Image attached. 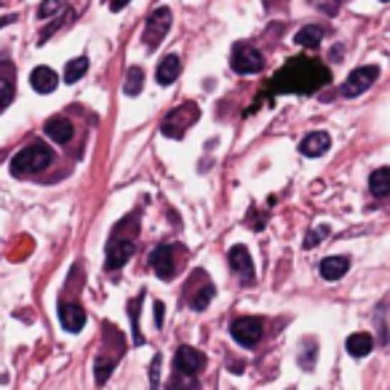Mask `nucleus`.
I'll return each instance as SVG.
<instances>
[{"label":"nucleus","mask_w":390,"mask_h":390,"mask_svg":"<svg viewBox=\"0 0 390 390\" xmlns=\"http://www.w3.org/2000/svg\"><path fill=\"white\" fill-rule=\"evenodd\" d=\"M324 83H329V70L316 59H291L286 67L276 72L270 81L273 91L278 94H310L319 91Z\"/></svg>","instance_id":"1"},{"label":"nucleus","mask_w":390,"mask_h":390,"mask_svg":"<svg viewBox=\"0 0 390 390\" xmlns=\"http://www.w3.org/2000/svg\"><path fill=\"white\" fill-rule=\"evenodd\" d=\"M54 153L49 150V144L32 142L27 147H21L19 153L11 158V174L24 176V174H38L43 169H49Z\"/></svg>","instance_id":"2"},{"label":"nucleus","mask_w":390,"mask_h":390,"mask_svg":"<svg viewBox=\"0 0 390 390\" xmlns=\"http://www.w3.org/2000/svg\"><path fill=\"white\" fill-rule=\"evenodd\" d=\"M198 115H201V110H198L193 102L179 104L176 110H171V113L164 118V124H161V131H164L169 139H182V134H185L187 129H190V126L198 121Z\"/></svg>","instance_id":"3"},{"label":"nucleus","mask_w":390,"mask_h":390,"mask_svg":"<svg viewBox=\"0 0 390 390\" xmlns=\"http://www.w3.org/2000/svg\"><path fill=\"white\" fill-rule=\"evenodd\" d=\"M169 30H171V9L161 6V9H155L153 14L147 16V24H144V46H147L150 51H155V49L164 43L166 35H169Z\"/></svg>","instance_id":"4"},{"label":"nucleus","mask_w":390,"mask_h":390,"mask_svg":"<svg viewBox=\"0 0 390 390\" xmlns=\"http://www.w3.org/2000/svg\"><path fill=\"white\" fill-rule=\"evenodd\" d=\"M230 67L238 72V75H254L265 67V56L249 46V43H236L233 46V54H230Z\"/></svg>","instance_id":"5"},{"label":"nucleus","mask_w":390,"mask_h":390,"mask_svg":"<svg viewBox=\"0 0 390 390\" xmlns=\"http://www.w3.org/2000/svg\"><path fill=\"white\" fill-rule=\"evenodd\" d=\"M380 78V67L377 64H364V67H356V70L348 75V81L342 83L339 94L345 99H353V96H361L364 91H369V86Z\"/></svg>","instance_id":"6"},{"label":"nucleus","mask_w":390,"mask_h":390,"mask_svg":"<svg viewBox=\"0 0 390 390\" xmlns=\"http://www.w3.org/2000/svg\"><path fill=\"white\" fill-rule=\"evenodd\" d=\"M262 331H265V324L257 316H244V319L233 321V326H230L233 339L238 345H244V348H254L262 339Z\"/></svg>","instance_id":"7"},{"label":"nucleus","mask_w":390,"mask_h":390,"mask_svg":"<svg viewBox=\"0 0 390 390\" xmlns=\"http://www.w3.org/2000/svg\"><path fill=\"white\" fill-rule=\"evenodd\" d=\"M206 369V356L201 350L190 348V345H182L174 356V371H179L182 377H195L198 371Z\"/></svg>","instance_id":"8"},{"label":"nucleus","mask_w":390,"mask_h":390,"mask_svg":"<svg viewBox=\"0 0 390 390\" xmlns=\"http://www.w3.org/2000/svg\"><path fill=\"white\" fill-rule=\"evenodd\" d=\"M150 267H153V273L158 278H164V281H169V278L174 276V246L171 244H161V246H155L153 251H150Z\"/></svg>","instance_id":"9"},{"label":"nucleus","mask_w":390,"mask_h":390,"mask_svg":"<svg viewBox=\"0 0 390 390\" xmlns=\"http://www.w3.org/2000/svg\"><path fill=\"white\" fill-rule=\"evenodd\" d=\"M134 257V241L131 238H110L107 246V270H121V267Z\"/></svg>","instance_id":"10"},{"label":"nucleus","mask_w":390,"mask_h":390,"mask_svg":"<svg viewBox=\"0 0 390 390\" xmlns=\"http://www.w3.org/2000/svg\"><path fill=\"white\" fill-rule=\"evenodd\" d=\"M214 299V284L209 281L206 273H201V286H195V281L190 278L187 284V302L193 310H206V305Z\"/></svg>","instance_id":"11"},{"label":"nucleus","mask_w":390,"mask_h":390,"mask_svg":"<svg viewBox=\"0 0 390 390\" xmlns=\"http://www.w3.org/2000/svg\"><path fill=\"white\" fill-rule=\"evenodd\" d=\"M227 259H230V267H233V273H238L241 276V281H254V265H251V254H249L246 246H233L230 249V254H227Z\"/></svg>","instance_id":"12"},{"label":"nucleus","mask_w":390,"mask_h":390,"mask_svg":"<svg viewBox=\"0 0 390 390\" xmlns=\"http://www.w3.org/2000/svg\"><path fill=\"white\" fill-rule=\"evenodd\" d=\"M59 321L70 334H78L86 326V310L81 305H75V302H62L59 305Z\"/></svg>","instance_id":"13"},{"label":"nucleus","mask_w":390,"mask_h":390,"mask_svg":"<svg viewBox=\"0 0 390 390\" xmlns=\"http://www.w3.org/2000/svg\"><path fill=\"white\" fill-rule=\"evenodd\" d=\"M30 86L38 94H51L56 91V86H59V75H56L51 67L41 64V67H35V70L30 72Z\"/></svg>","instance_id":"14"},{"label":"nucleus","mask_w":390,"mask_h":390,"mask_svg":"<svg viewBox=\"0 0 390 390\" xmlns=\"http://www.w3.org/2000/svg\"><path fill=\"white\" fill-rule=\"evenodd\" d=\"M329 147H331V136L326 131H313L299 142V153L305 158H319V155L326 153Z\"/></svg>","instance_id":"15"},{"label":"nucleus","mask_w":390,"mask_h":390,"mask_svg":"<svg viewBox=\"0 0 390 390\" xmlns=\"http://www.w3.org/2000/svg\"><path fill=\"white\" fill-rule=\"evenodd\" d=\"M179 72H182V59H179L176 54H166L164 59L158 62V70H155V81L161 83V86H171V83L179 78Z\"/></svg>","instance_id":"16"},{"label":"nucleus","mask_w":390,"mask_h":390,"mask_svg":"<svg viewBox=\"0 0 390 390\" xmlns=\"http://www.w3.org/2000/svg\"><path fill=\"white\" fill-rule=\"evenodd\" d=\"M16 96V81H14V67L0 62V113L14 102Z\"/></svg>","instance_id":"17"},{"label":"nucleus","mask_w":390,"mask_h":390,"mask_svg":"<svg viewBox=\"0 0 390 390\" xmlns=\"http://www.w3.org/2000/svg\"><path fill=\"white\" fill-rule=\"evenodd\" d=\"M43 131L46 136H51L56 144H67L72 139V124L62 115H56V118H49L46 124H43Z\"/></svg>","instance_id":"18"},{"label":"nucleus","mask_w":390,"mask_h":390,"mask_svg":"<svg viewBox=\"0 0 390 390\" xmlns=\"http://www.w3.org/2000/svg\"><path fill=\"white\" fill-rule=\"evenodd\" d=\"M348 267H350L348 257H326L319 265V273L321 278H326V281H339V278L348 273Z\"/></svg>","instance_id":"19"},{"label":"nucleus","mask_w":390,"mask_h":390,"mask_svg":"<svg viewBox=\"0 0 390 390\" xmlns=\"http://www.w3.org/2000/svg\"><path fill=\"white\" fill-rule=\"evenodd\" d=\"M371 348H374V337H371L369 331H356V334H350L348 337V353L353 359L369 356Z\"/></svg>","instance_id":"20"},{"label":"nucleus","mask_w":390,"mask_h":390,"mask_svg":"<svg viewBox=\"0 0 390 390\" xmlns=\"http://www.w3.org/2000/svg\"><path fill=\"white\" fill-rule=\"evenodd\" d=\"M369 190L374 198H388L390 195V169L388 166H382V169H377V171H371Z\"/></svg>","instance_id":"21"},{"label":"nucleus","mask_w":390,"mask_h":390,"mask_svg":"<svg viewBox=\"0 0 390 390\" xmlns=\"http://www.w3.org/2000/svg\"><path fill=\"white\" fill-rule=\"evenodd\" d=\"M324 27L321 24H308V27H302V30L294 35V43L297 46H305V49H316V46H321V41H324Z\"/></svg>","instance_id":"22"},{"label":"nucleus","mask_w":390,"mask_h":390,"mask_svg":"<svg viewBox=\"0 0 390 390\" xmlns=\"http://www.w3.org/2000/svg\"><path fill=\"white\" fill-rule=\"evenodd\" d=\"M142 86H144V72H142V67H131V70L126 72L124 94H129V96H139V94H142Z\"/></svg>","instance_id":"23"},{"label":"nucleus","mask_w":390,"mask_h":390,"mask_svg":"<svg viewBox=\"0 0 390 390\" xmlns=\"http://www.w3.org/2000/svg\"><path fill=\"white\" fill-rule=\"evenodd\" d=\"M89 72V59L86 56H78V59H70L67 67H64V83H78Z\"/></svg>","instance_id":"24"},{"label":"nucleus","mask_w":390,"mask_h":390,"mask_svg":"<svg viewBox=\"0 0 390 390\" xmlns=\"http://www.w3.org/2000/svg\"><path fill=\"white\" fill-rule=\"evenodd\" d=\"M113 361L104 359V356H96V361H94V380H96V385H104V382L110 380V374H113Z\"/></svg>","instance_id":"25"},{"label":"nucleus","mask_w":390,"mask_h":390,"mask_svg":"<svg viewBox=\"0 0 390 390\" xmlns=\"http://www.w3.org/2000/svg\"><path fill=\"white\" fill-rule=\"evenodd\" d=\"M59 11H64V0H43L38 6V19H54Z\"/></svg>","instance_id":"26"},{"label":"nucleus","mask_w":390,"mask_h":390,"mask_svg":"<svg viewBox=\"0 0 390 390\" xmlns=\"http://www.w3.org/2000/svg\"><path fill=\"white\" fill-rule=\"evenodd\" d=\"M70 16H72V11H64V16H54V21H51V27H46V30H43V32H41V41H38V43H41V46H43V43L49 41V38H51L54 32L59 30V27H62L64 21L70 19Z\"/></svg>","instance_id":"27"},{"label":"nucleus","mask_w":390,"mask_h":390,"mask_svg":"<svg viewBox=\"0 0 390 390\" xmlns=\"http://www.w3.org/2000/svg\"><path fill=\"white\" fill-rule=\"evenodd\" d=\"M329 233H331V230H329V225H319V227H313V230H310V236L305 238V246H308V249L319 246V241H321V238H326Z\"/></svg>","instance_id":"28"},{"label":"nucleus","mask_w":390,"mask_h":390,"mask_svg":"<svg viewBox=\"0 0 390 390\" xmlns=\"http://www.w3.org/2000/svg\"><path fill=\"white\" fill-rule=\"evenodd\" d=\"M321 14H326V16H334L339 11V0H310Z\"/></svg>","instance_id":"29"},{"label":"nucleus","mask_w":390,"mask_h":390,"mask_svg":"<svg viewBox=\"0 0 390 390\" xmlns=\"http://www.w3.org/2000/svg\"><path fill=\"white\" fill-rule=\"evenodd\" d=\"M153 319H155V326H158V329H161V326H164V302H155V305H153Z\"/></svg>","instance_id":"30"},{"label":"nucleus","mask_w":390,"mask_h":390,"mask_svg":"<svg viewBox=\"0 0 390 390\" xmlns=\"http://www.w3.org/2000/svg\"><path fill=\"white\" fill-rule=\"evenodd\" d=\"M289 0H262V6H265L267 11H276L281 9V6H286Z\"/></svg>","instance_id":"31"},{"label":"nucleus","mask_w":390,"mask_h":390,"mask_svg":"<svg viewBox=\"0 0 390 390\" xmlns=\"http://www.w3.org/2000/svg\"><path fill=\"white\" fill-rule=\"evenodd\" d=\"M131 0H110V11H124Z\"/></svg>","instance_id":"32"},{"label":"nucleus","mask_w":390,"mask_h":390,"mask_svg":"<svg viewBox=\"0 0 390 390\" xmlns=\"http://www.w3.org/2000/svg\"><path fill=\"white\" fill-rule=\"evenodd\" d=\"M14 21H16V16H14V14H11V16H3V19H0V27H6V24H14Z\"/></svg>","instance_id":"33"},{"label":"nucleus","mask_w":390,"mask_h":390,"mask_svg":"<svg viewBox=\"0 0 390 390\" xmlns=\"http://www.w3.org/2000/svg\"><path fill=\"white\" fill-rule=\"evenodd\" d=\"M380 3H388V0H380Z\"/></svg>","instance_id":"34"}]
</instances>
